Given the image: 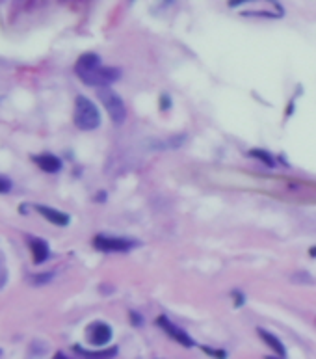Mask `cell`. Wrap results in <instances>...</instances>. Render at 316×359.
I'll use <instances>...</instances> for the list:
<instances>
[{
	"label": "cell",
	"instance_id": "3957f363",
	"mask_svg": "<svg viewBox=\"0 0 316 359\" xmlns=\"http://www.w3.org/2000/svg\"><path fill=\"white\" fill-rule=\"evenodd\" d=\"M97 95H99L100 102H102V106L106 108V112H108L110 119L114 121V123H123L126 119V106L125 102H123V99H121V95H117L114 90H110V88H100L99 92H97Z\"/></svg>",
	"mask_w": 316,
	"mask_h": 359
},
{
	"label": "cell",
	"instance_id": "52a82bcc",
	"mask_svg": "<svg viewBox=\"0 0 316 359\" xmlns=\"http://www.w3.org/2000/svg\"><path fill=\"white\" fill-rule=\"evenodd\" d=\"M112 339V327L104 322H93L92 326L88 327V341L93 346H104L110 343Z\"/></svg>",
	"mask_w": 316,
	"mask_h": 359
},
{
	"label": "cell",
	"instance_id": "8fae6325",
	"mask_svg": "<svg viewBox=\"0 0 316 359\" xmlns=\"http://www.w3.org/2000/svg\"><path fill=\"white\" fill-rule=\"evenodd\" d=\"M33 160H35V164L41 167L45 173H56V171L62 169V160L58 157H54V155H49V153L33 157Z\"/></svg>",
	"mask_w": 316,
	"mask_h": 359
},
{
	"label": "cell",
	"instance_id": "ffe728a7",
	"mask_svg": "<svg viewBox=\"0 0 316 359\" xmlns=\"http://www.w3.org/2000/svg\"><path fill=\"white\" fill-rule=\"evenodd\" d=\"M54 359H67V358L63 356V354H56V356H54Z\"/></svg>",
	"mask_w": 316,
	"mask_h": 359
},
{
	"label": "cell",
	"instance_id": "8992f818",
	"mask_svg": "<svg viewBox=\"0 0 316 359\" xmlns=\"http://www.w3.org/2000/svg\"><path fill=\"white\" fill-rule=\"evenodd\" d=\"M157 324L160 329H164L166 331V335H169L171 339H173L175 343L183 344V346H186V348H191L193 346V339H191L190 335L184 331L183 327H179L177 324H173L171 320L167 317H164V315H160V317L157 318Z\"/></svg>",
	"mask_w": 316,
	"mask_h": 359
},
{
	"label": "cell",
	"instance_id": "6da1fadb",
	"mask_svg": "<svg viewBox=\"0 0 316 359\" xmlns=\"http://www.w3.org/2000/svg\"><path fill=\"white\" fill-rule=\"evenodd\" d=\"M242 4H253L251 8L238 9V13L244 17H266V19H281L284 15L283 6L277 0H231L229 6L236 8Z\"/></svg>",
	"mask_w": 316,
	"mask_h": 359
},
{
	"label": "cell",
	"instance_id": "2e32d148",
	"mask_svg": "<svg viewBox=\"0 0 316 359\" xmlns=\"http://www.w3.org/2000/svg\"><path fill=\"white\" fill-rule=\"evenodd\" d=\"M203 350L207 352L208 356H214V358H218V359H225V358H227V354H225V352L212 350V348H208V346H203Z\"/></svg>",
	"mask_w": 316,
	"mask_h": 359
},
{
	"label": "cell",
	"instance_id": "30bf717a",
	"mask_svg": "<svg viewBox=\"0 0 316 359\" xmlns=\"http://www.w3.org/2000/svg\"><path fill=\"white\" fill-rule=\"evenodd\" d=\"M100 65V58L95 54V52H86L80 58L76 60L75 65V73L76 75H82V73H88V71H93Z\"/></svg>",
	"mask_w": 316,
	"mask_h": 359
},
{
	"label": "cell",
	"instance_id": "5bb4252c",
	"mask_svg": "<svg viewBox=\"0 0 316 359\" xmlns=\"http://www.w3.org/2000/svg\"><path fill=\"white\" fill-rule=\"evenodd\" d=\"M186 140H188L186 134H177V136H169L167 140H160V142H157L155 145H151V147H153V149H177V147H181Z\"/></svg>",
	"mask_w": 316,
	"mask_h": 359
},
{
	"label": "cell",
	"instance_id": "ac0fdd59",
	"mask_svg": "<svg viewBox=\"0 0 316 359\" xmlns=\"http://www.w3.org/2000/svg\"><path fill=\"white\" fill-rule=\"evenodd\" d=\"M52 274H43V276H33V283H49Z\"/></svg>",
	"mask_w": 316,
	"mask_h": 359
},
{
	"label": "cell",
	"instance_id": "9a60e30c",
	"mask_svg": "<svg viewBox=\"0 0 316 359\" xmlns=\"http://www.w3.org/2000/svg\"><path fill=\"white\" fill-rule=\"evenodd\" d=\"M251 157H255V159H258L262 164H266V166H275V162H274V157L270 155V153H266V151H262V149H253L250 153Z\"/></svg>",
	"mask_w": 316,
	"mask_h": 359
},
{
	"label": "cell",
	"instance_id": "ba28073f",
	"mask_svg": "<svg viewBox=\"0 0 316 359\" xmlns=\"http://www.w3.org/2000/svg\"><path fill=\"white\" fill-rule=\"evenodd\" d=\"M35 210L41 214L45 220H49L50 224H54V226H67L69 222H71V218H69V214H65V212H62V210H56L52 209V207H45V205H37L35 207Z\"/></svg>",
	"mask_w": 316,
	"mask_h": 359
},
{
	"label": "cell",
	"instance_id": "5b68a950",
	"mask_svg": "<svg viewBox=\"0 0 316 359\" xmlns=\"http://www.w3.org/2000/svg\"><path fill=\"white\" fill-rule=\"evenodd\" d=\"M121 76V71L117 67H102L99 65L93 71H88V73H82L78 75V78L82 80L84 84L88 86H100V88H108L112 82L119 80Z\"/></svg>",
	"mask_w": 316,
	"mask_h": 359
},
{
	"label": "cell",
	"instance_id": "9c48e42d",
	"mask_svg": "<svg viewBox=\"0 0 316 359\" xmlns=\"http://www.w3.org/2000/svg\"><path fill=\"white\" fill-rule=\"evenodd\" d=\"M28 244H30V250H32L33 262H35V264H41V262H45V261L49 259L50 250H49V244L45 242V240L28 236Z\"/></svg>",
	"mask_w": 316,
	"mask_h": 359
},
{
	"label": "cell",
	"instance_id": "e0dca14e",
	"mask_svg": "<svg viewBox=\"0 0 316 359\" xmlns=\"http://www.w3.org/2000/svg\"><path fill=\"white\" fill-rule=\"evenodd\" d=\"M11 190V183H9L6 177H0V194H6Z\"/></svg>",
	"mask_w": 316,
	"mask_h": 359
},
{
	"label": "cell",
	"instance_id": "7c38bea8",
	"mask_svg": "<svg viewBox=\"0 0 316 359\" xmlns=\"http://www.w3.org/2000/svg\"><path fill=\"white\" fill-rule=\"evenodd\" d=\"M258 337L264 341V344H268L272 350L279 356V358H284L286 356V348H284V344L275 337L274 333H270V331H266V329H262V327H258Z\"/></svg>",
	"mask_w": 316,
	"mask_h": 359
},
{
	"label": "cell",
	"instance_id": "d6986e66",
	"mask_svg": "<svg viewBox=\"0 0 316 359\" xmlns=\"http://www.w3.org/2000/svg\"><path fill=\"white\" fill-rule=\"evenodd\" d=\"M130 317H132V322H134V326H142V317L140 315H136V313H130Z\"/></svg>",
	"mask_w": 316,
	"mask_h": 359
},
{
	"label": "cell",
	"instance_id": "4fadbf2b",
	"mask_svg": "<svg viewBox=\"0 0 316 359\" xmlns=\"http://www.w3.org/2000/svg\"><path fill=\"white\" fill-rule=\"evenodd\" d=\"M75 352H78L84 359H112L117 356V348H106V350H95V352H90V350H84L82 346H75Z\"/></svg>",
	"mask_w": 316,
	"mask_h": 359
},
{
	"label": "cell",
	"instance_id": "7a4b0ae2",
	"mask_svg": "<svg viewBox=\"0 0 316 359\" xmlns=\"http://www.w3.org/2000/svg\"><path fill=\"white\" fill-rule=\"evenodd\" d=\"M75 125L80 131H95L100 125L99 108L84 95H78L75 100Z\"/></svg>",
	"mask_w": 316,
	"mask_h": 359
},
{
	"label": "cell",
	"instance_id": "277c9868",
	"mask_svg": "<svg viewBox=\"0 0 316 359\" xmlns=\"http://www.w3.org/2000/svg\"><path fill=\"white\" fill-rule=\"evenodd\" d=\"M95 250L104 251V253H125L138 246L136 240L123 238V236H110V234H97L93 238Z\"/></svg>",
	"mask_w": 316,
	"mask_h": 359
}]
</instances>
